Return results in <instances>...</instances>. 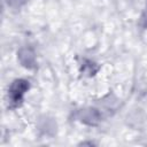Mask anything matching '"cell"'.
Listing matches in <instances>:
<instances>
[{"mask_svg":"<svg viewBox=\"0 0 147 147\" xmlns=\"http://www.w3.org/2000/svg\"><path fill=\"white\" fill-rule=\"evenodd\" d=\"M29 88V83L26 80H23V79H18V80H15L11 86H10V90H9V98H10V101L14 103V105H18L20 101L22 100V96L24 94V92Z\"/></svg>","mask_w":147,"mask_h":147,"instance_id":"6da1fadb","label":"cell"},{"mask_svg":"<svg viewBox=\"0 0 147 147\" xmlns=\"http://www.w3.org/2000/svg\"><path fill=\"white\" fill-rule=\"evenodd\" d=\"M82 121L87 123V124H95L99 121V114L94 110V109H88V110H84L82 113Z\"/></svg>","mask_w":147,"mask_h":147,"instance_id":"7a4b0ae2","label":"cell"},{"mask_svg":"<svg viewBox=\"0 0 147 147\" xmlns=\"http://www.w3.org/2000/svg\"><path fill=\"white\" fill-rule=\"evenodd\" d=\"M24 57H25V60L22 61V63H24V65L31 67V65L34 63L33 54H32L29 49H22V51L20 52V60H21V59H24Z\"/></svg>","mask_w":147,"mask_h":147,"instance_id":"3957f363","label":"cell"}]
</instances>
